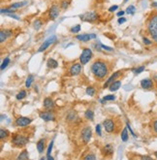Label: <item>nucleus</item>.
<instances>
[{"instance_id": "f257e3e1", "label": "nucleus", "mask_w": 157, "mask_h": 160, "mask_svg": "<svg viewBox=\"0 0 157 160\" xmlns=\"http://www.w3.org/2000/svg\"><path fill=\"white\" fill-rule=\"evenodd\" d=\"M91 72L96 80H103L110 72L109 65L103 59H97L91 65Z\"/></svg>"}, {"instance_id": "f03ea898", "label": "nucleus", "mask_w": 157, "mask_h": 160, "mask_svg": "<svg viewBox=\"0 0 157 160\" xmlns=\"http://www.w3.org/2000/svg\"><path fill=\"white\" fill-rule=\"evenodd\" d=\"M30 137H31V135L26 131L16 132V133H14L12 136V145L15 148H21L27 145V143H28L30 140Z\"/></svg>"}, {"instance_id": "7ed1b4c3", "label": "nucleus", "mask_w": 157, "mask_h": 160, "mask_svg": "<svg viewBox=\"0 0 157 160\" xmlns=\"http://www.w3.org/2000/svg\"><path fill=\"white\" fill-rule=\"evenodd\" d=\"M147 30L152 40L157 43V12H153L147 20Z\"/></svg>"}, {"instance_id": "20e7f679", "label": "nucleus", "mask_w": 157, "mask_h": 160, "mask_svg": "<svg viewBox=\"0 0 157 160\" xmlns=\"http://www.w3.org/2000/svg\"><path fill=\"white\" fill-rule=\"evenodd\" d=\"M92 138V130H91V127L88 125L84 126V128L82 129L81 131V140L82 142L84 143V145L88 144L89 141L91 140Z\"/></svg>"}, {"instance_id": "39448f33", "label": "nucleus", "mask_w": 157, "mask_h": 160, "mask_svg": "<svg viewBox=\"0 0 157 160\" xmlns=\"http://www.w3.org/2000/svg\"><path fill=\"white\" fill-rule=\"evenodd\" d=\"M103 126L107 133H114V132H115V129H117V123H115V120L112 119V118H106L103 121Z\"/></svg>"}, {"instance_id": "423d86ee", "label": "nucleus", "mask_w": 157, "mask_h": 160, "mask_svg": "<svg viewBox=\"0 0 157 160\" xmlns=\"http://www.w3.org/2000/svg\"><path fill=\"white\" fill-rule=\"evenodd\" d=\"M91 58H92V51L88 48H84L82 49L81 56H80V63L82 65H85L86 63H88V61Z\"/></svg>"}, {"instance_id": "0eeeda50", "label": "nucleus", "mask_w": 157, "mask_h": 160, "mask_svg": "<svg viewBox=\"0 0 157 160\" xmlns=\"http://www.w3.org/2000/svg\"><path fill=\"white\" fill-rule=\"evenodd\" d=\"M82 21H88V23H93V21H97L99 19L98 14L95 12V11H89V12H86L82 15L80 16Z\"/></svg>"}, {"instance_id": "6e6552de", "label": "nucleus", "mask_w": 157, "mask_h": 160, "mask_svg": "<svg viewBox=\"0 0 157 160\" xmlns=\"http://www.w3.org/2000/svg\"><path fill=\"white\" fill-rule=\"evenodd\" d=\"M59 13H60V8H59L58 5H56V4L52 5L49 10V20H51V21L56 20V19L58 18V16H59Z\"/></svg>"}, {"instance_id": "1a4fd4ad", "label": "nucleus", "mask_w": 157, "mask_h": 160, "mask_svg": "<svg viewBox=\"0 0 157 160\" xmlns=\"http://www.w3.org/2000/svg\"><path fill=\"white\" fill-rule=\"evenodd\" d=\"M39 115L44 121H47V122L56 119V114H54V112H52L51 110H47L45 112L40 113Z\"/></svg>"}, {"instance_id": "9d476101", "label": "nucleus", "mask_w": 157, "mask_h": 160, "mask_svg": "<svg viewBox=\"0 0 157 160\" xmlns=\"http://www.w3.org/2000/svg\"><path fill=\"white\" fill-rule=\"evenodd\" d=\"M31 122V118L26 117H20L16 119V125L19 126V127H25V126H28Z\"/></svg>"}, {"instance_id": "9b49d317", "label": "nucleus", "mask_w": 157, "mask_h": 160, "mask_svg": "<svg viewBox=\"0 0 157 160\" xmlns=\"http://www.w3.org/2000/svg\"><path fill=\"white\" fill-rule=\"evenodd\" d=\"M82 71V64L81 63H74L69 69V74L71 76H78Z\"/></svg>"}, {"instance_id": "f8f14e48", "label": "nucleus", "mask_w": 157, "mask_h": 160, "mask_svg": "<svg viewBox=\"0 0 157 160\" xmlns=\"http://www.w3.org/2000/svg\"><path fill=\"white\" fill-rule=\"evenodd\" d=\"M56 41V36H51V37H49V39H47L45 42L43 43V45L40 47L39 48V49H38V52H44V51H46L47 49L49 48V45H51V44H52V43H54Z\"/></svg>"}, {"instance_id": "ddd939ff", "label": "nucleus", "mask_w": 157, "mask_h": 160, "mask_svg": "<svg viewBox=\"0 0 157 160\" xmlns=\"http://www.w3.org/2000/svg\"><path fill=\"white\" fill-rule=\"evenodd\" d=\"M121 74H122V71H117V72H115L114 74H112V76L110 77V78L108 79V81H107L106 82H105V84H104V88H106V87H109L110 85H111L112 82L117 81V79L119 77Z\"/></svg>"}, {"instance_id": "4468645a", "label": "nucleus", "mask_w": 157, "mask_h": 160, "mask_svg": "<svg viewBox=\"0 0 157 160\" xmlns=\"http://www.w3.org/2000/svg\"><path fill=\"white\" fill-rule=\"evenodd\" d=\"M141 87L144 89H152L154 87V82L151 79H144L141 81Z\"/></svg>"}, {"instance_id": "2eb2a0df", "label": "nucleus", "mask_w": 157, "mask_h": 160, "mask_svg": "<svg viewBox=\"0 0 157 160\" xmlns=\"http://www.w3.org/2000/svg\"><path fill=\"white\" fill-rule=\"evenodd\" d=\"M12 34L13 32L11 29L1 30V32H0V42H1V44H3L10 36H12Z\"/></svg>"}, {"instance_id": "dca6fc26", "label": "nucleus", "mask_w": 157, "mask_h": 160, "mask_svg": "<svg viewBox=\"0 0 157 160\" xmlns=\"http://www.w3.org/2000/svg\"><path fill=\"white\" fill-rule=\"evenodd\" d=\"M43 105H44V108H45L46 110H52L54 107H56L54 101L52 100L51 97H46L45 99H44Z\"/></svg>"}, {"instance_id": "f3484780", "label": "nucleus", "mask_w": 157, "mask_h": 160, "mask_svg": "<svg viewBox=\"0 0 157 160\" xmlns=\"http://www.w3.org/2000/svg\"><path fill=\"white\" fill-rule=\"evenodd\" d=\"M76 38L81 42H88L89 40L95 39L96 35L95 34H81V35H77Z\"/></svg>"}, {"instance_id": "a211bd4d", "label": "nucleus", "mask_w": 157, "mask_h": 160, "mask_svg": "<svg viewBox=\"0 0 157 160\" xmlns=\"http://www.w3.org/2000/svg\"><path fill=\"white\" fill-rule=\"evenodd\" d=\"M102 153L104 154V156H111L114 153V148H112V146L111 144H107L102 148Z\"/></svg>"}, {"instance_id": "6ab92c4d", "label": "nucleus", "mask_w": 157, "mask_h": 160, "mask_svg": "<svg viewBox=\"0 0 157 160\" xmlns=\"http://www.w3.org/2000/svg\"><path fill=\"white\" fill-rule=\"evenodd\" d=\"M37 150H38V152L40 154L44 152V150H45V148H46V139L45 138H43V139H40L39 141L37 142Z\"/></svg>"}, {"instance_id": "aec40b11", "label": "nucleus", "mask_w": 157, "mask_h": 160, "mask_svg": "<svg viewBox=\"0 0 157 160\" xmlns=\"http://www.w3.org/2000/svg\"><path fill=\"white\" fill-rule=\"evenodd\" d=\"M66 119H67L68 122H71V123H75L77 120L79 119L78 115L75 112H70L69 114L67 115V117H66Z\"/></svg>"}, {"instance_id": "412c9836", "label": "nucleus", "mask_w": 157, "mask_h": 160, "mask_svg": "<svg viewBox=\"0 0 157 160\" xmlns=\"http://www.w3.org/2000/svg\"><path fill=\"white\" fill-rule=\"evenodd\" d=\"M16 160H29L28 151H27L26 150H23L20 154H19Z\"/></svg>"}, {"instance_id": "4be33fe9", "label": "nucleus", "mask_w": 157, "mask_h": 160, "mask_svg": "<svg viewBox=\"0 0 157 160\" xmlns=\"http://www.w3.org/2000/svg\"><path fill=\"white\" fill-rule=\"evenodd\" d=\"M121 87V81H115L109 87V89L111 90V91H117V90L118 89Z\"/></svg>"}, {"instance_id": "5701e85b", "label": "nucleus", "mask_w": 157, "mask_h": 160, "mask_svg": "<svg viewBox=\"0 0 157 160\" xmlns=\"http://www.w3.org/2000/svg\"><path fill=\"white\" fill-rule=\"evenodd\" d=\"M47 65H48L49 68L54 69V68H56L57 66H58V62L53 58H49L48 61H47Z\"/></svg>"}, {"instance_id": "b1692460", "label": "nucleus", "mask_w": 157, "mask_h": 160, "mask_svg": "<svg viewBox=\"0 0 157 160\" xmlns=\"http://www.w3.org/2000/svg\"><path fill=\"white\" fill-rule=\"evenodd\" d=\"M84 117L86 119H88V120H94V112L92 111V110H86L84 113Z\"/></svg>"}, {"instance_id": "393cba45", "label": "nucleus", "mask_w": 157, "mask_h": 160, "mask_svg": "<svg viewBox=\"0 0 157 160\" xmlns=\"http://www.w3.org/2000/svg\"><path fill=\"white\" fill-rule=\"evenodd\" d=\"M9 136H10V132L8 131L7 129L1 128V130H0V138H1V140L2 141H3L4 139L6 140Z\"/></svg>"}, {"instance_id": "a878e982", "label": "nucleus", "mask_w": 157, "mask_h": 160, "mask_svg": "<svg viewBox=\"0 0 157 160\" xmlns=\"http://www.w3.org/2000/svg\"><path fill=\"white\" fill-rule=\"evenodd\" d=\"M121 140L123 141V142H127L128 141V138H129V135H128V132H127V127H125L124 129L121 132Z\"/></svg>"}, {"instance_id": "bb28decb", "label": "nucleus", "mask_w": 157, "mask_h": 160, "mask_svg": "<svg viewBox=\"0 0 157 160\" xmlns=\"http://www.w3.org/2000/svg\"><path fill=\"white\" fill-rule=\"evenodd\" d=\"M27 4V1H23V2H16V3H14L11 5V8H13V9H19V8H21L23 6H25Z\"/></svg>"}, {"instance_id": "cd10ccee", "label": "nucleus", "mask_w": 157, "mask_h": 160, "mask_svg": "<svg viewBox=\"0 0 157 160\" xmlns=\"http://www.w3.org/2000/svg\"><path fill=\"white\" fill-rule=\"evenodd\" d=\"M33 26H34V28L36 30H39L41 27L43 26V21L42 20H40V19H37L36 21L33 23Z\"/></svg>"}, {"instance_id": "c85d7f7f", "label": "nucleus", "mask_w": 157, "mask_h": 160, "mask_svg": "<svg viewBox=\"0 0 157 160\" xmlns=\"http://www.w3.org/2000/svg\"><path fill=\"white\" fill-rule=\"evenodd\" d=\"M82 160H97V158H96V155L93 152H89L85 154Z\"/></svg>"}, {"instance_id": "c756f323", "label": "nucleus", "mask_w": 157, "mask_h": 160, "mask_svg": "<svg viewBox=\"0 0 157 160\" xmlns=\"http://www.w3.org/2000/svg\"><path fill=\"white\" fill-rule=\"evenodd\" d=\"M85 92H86V94L88 96H94L96 93V90L93 87H88L86 88V90H85Z\"/></svg>"}, {"instance_id": "7c9ffc66", "label": "nucleus", "mask_w": 157, "mask_h": 160, "mask_svg": "<svg viewBox=\"0 0 157 160\" xmlns=\"http://www.w3.org/2000/svg\"><path fill=\"white\" fill-rule=\"evenodd\" d=\"M25 96H26V91L25 90H21L20 92L16 94V98L18 99V100H23V98H25Z\"/></svg>"}, {"instance_id": "2f4dec72", "label": "nucleus", "mask_w": 157, "mask_h": 160, "mask_svg": "<svg viewBox=\"0 0 157 160\" xmlns=\"http://www.w3.org/2000/svg\"><path fill=\"white\" fill-rule=\"evenodd\" d=\"M33 81H34V77H33L32 75H29L28 77H27L26 79V82H25V87L27 88L30 87V85H31V84L33 82Z\"/></svg>"}, {"instance_id": "473e14b6", "label": "nucleus", "mask_w": 157, "mask_h": 160, "mask_svg": "<svg viewBox=\"0 0 157 160\" xmlns=\"http://www.w3.org/2000/svg\"><path fill=\"white\" fill-rule=\"evenodd\" d=\"M114 99H115L114 95H106V96H104V98L102 99L101 102L102 103H104L105 101H114Z\"/></svg>"}, {"instance_id": "72a5a7b5", "label": "nucleus", "mask_w": 157, "mask_h": 160, "mask_svg": "<svg viewBox=\"0 0 157 160\" xmlns=\"http://www.w3.org/2000/svg\"><path fill=\"white\" fill-rule=\"evenodd\" d=\"M16 12V9H13V8H6V9H1V13L2 14H8V15H9V14H14Z\"/></svg>"}, {"instance_id": "f704fd0d", "label": "nucleus", "mask_w": 157, "mask_h": 160, "mask_svg": "<svg viewBox=\"0 0 157 160\" xmlns=\"http://www.w3.org/2000/svg\"><path fill=\"white\" fill-rule=\"evenodd\" d=\"M136 12V8L133 5H130V6L127 7V9H126V13L129 14V15H133V14Z\"/></svg>"}, {"instance_id": "c9c22d12", "label": "nucleus", "mask_w": 157, "mask_h": 160, "mask_svg": "<svg viewBox=\"0 0 157 160\" xmlns=\"http://www.w3.org/2000/svg\"><path fill=\"white\" fill-rule=\"evenodd\" d=\"M145 66H140V67H138V68H136V69H133V72H134V74H136V75H138V74H141L143 71H145Z\"/></svg>"}, {"instance_id": "e433bc0d", "label": "nucleus", "mask_w": 157, "mask_h": 160, "mask_svg": "<svg viewBox=\"0 0 157 160\" xmlns=\"http://www.w3.org/2000/svg\"><path fill=\"white\" fill-rule=\"evenodd\" d=\"M70 31L72 32V33H74V34H76V33H79L80 31H81V25H80V24H77V25L73 26L72 28H71Z\"/></svg>"}, {"instance_id": "4c0bfd02", "label": "nucleus", "mask_w": 157, "mask_h": 160, "mask_svg": "<svg viewBox=\"0 0 157 160\" xmlns=\"http://www.w3.org/2000/svg\"><path fill=\"white\" fill-rule=\"evenodd\" d=\"M9 63H10V58H9V57H6V58L3 60V62H2L1 70H4V69L6 68L8 65H9Z\"/></svg>"}, {"instance_id": "58836bf2", "label": "nucleus", "mask_w": 157, "mask_h": 160, "mask_svg": "<svg viewBox=\"0 0 157 160\" xmlns=\"http://www.w3.org/2000/svg\"><path fill=\"white\" fill-rule=\"evenodd\" d=\"M52 147H53V141H51V142L49 143V147H48V150H47V158L51 156V152Z\"/></svg>"}, {"instance_id": "ea45409f", "label": "nucleus", "mask_w": 157, "mask_h": 160, "mask_svg": "<svg viewBox=\"0 0 157 160\" xmlns=\"http://www.w3.org/2000/svg\"><path fill=\"white\" fill-rule=\"evenodd\" d=\"M143 42H144V44L145 45H151V44H152V41H150L149 39H147V37H144L143 38Z\"/></svg>"}, {"instance_id": "a19ab883", "label": "nucleus", "mask_w": 157, "mask_h": 160, "mask_svg": "<svg viewBox=\"0 0 157 160\" xmlns=\"http://www.w3.org/2000/svg\"><path fill=\"white\" fill-rule=\"evenodd\" d=\"M96 133H97L98 136H102V131H101V125L100 124H97V125H96Z\"/></svg>"}, {"instance_id": "79ce46f5", "label": "nucleus", "mask_w": 157, "mask_h": 160, "mask_svg": "<svg viewBox=\"0 0 157 160\" xmlns=\"http://www.w3.org/2000/svg\"><path fill=\"white\" fill-rule=\"evenodd\" d=\"M140 160H154V159L149 155H142L140 156Z\"/></svg>"}, {"instance_id": "37998d69", "label": "nucleus", "mask_w": 157, "mask_h": 160, "mask_svg": "<svg viewBox=\"0 0 157 160\" xmlns=\"http://www.w3.org/2000/svg\"><path fill=\"white\" fill-rule=\"evenodd\" d=\"M68 6H69V3L67 1H66V0H63V1L61 2V8L62 9H67L68 8Z\"/></svg>"}, {"instance_id": "c03bdc74", "label": "nucleus", "mask_w": 157, "mask_h": 160, "mask_svg": "<svg viewBox=\"0 0 157 160\" xmlns=\"http://www.w3.org/2000/svg\"><path fill=\"white\" fill-rule=\"evenodd\" d=\"M152 130L154 131V133L157 134V120H154L152 122Z\"/></svg>"}, {"instance_id": "a18cd8bd", "label": "nucleus", "mask_w": 157, "mask_h": 160, "mask_svg": "<svg viewBox=\"0 0 157 160\" xmlns=\"http://www.w3.org/2000/svg\"><path fill=\"white\" fill-rule=\"evenodd\" d=\"M126 126H127V129H129V131H130V133H131L132 136H133L134 138H136V135H135V133L133 132V130H132V128H131L130 124H129V123L127 122V123H126Z\"/></svg>"}, {"instance_id": "49530a36", "label": "nucleus", "mask_w": 157, "mask_h": 160, "mask_svg": "<svg viewBox=\"0 0 157 160\" xmlns=\"http://www.w3.org/2000/svg\"><path fill=\"white\" fill-rule=\"evenodd\" d=\"M118 9V6L117 5H114V6H112V7H110L109 8V12H114V11H115V10H117Z\"/></svg>"}, {"instance_id": "de8ad7c7", "label": "nucleus", "mask_w": 157, "mask_h": 160, "mask_svg": "<svg viewBox=\"0 0 157 160\" xmlns=\"http://www.w3.org/2000/svg\"><path fill=\"white\" fill-rule=\"evenodd\" d=\"M117 21H118V23H119V24H122V23H124L125 21H126V19L123 18V16H122V18H119V19H118Z\"/></svg>"}, {"instance_id": "09e8293b", "label": "nucleus", "mask_w": 157, "mask_h": 160, "mask_svg": "<svg viewBox=\"0 0 157 160\" xmlns=\"http://www.w3.org/2000/svg\"><path fill=\"white\" fill-rule=\"evenodd\" d=\"M101 48H103L104 49H106V51H109V52H112V51H114V49H112V48H110V47H106V46H104V45H102L101 44Z\"/></svg>"}, {"instance_id": "8fccbe9b", "label": "nucleus", "mask_w": 157, "mask_h": 160, "mask_svg": "<svg viewBox=\"0 0 157 160\" xmlns=\"http://www.w3.org/2000/svg\"><path fill=\"white\" fill-rule=\"evenodd\" d=\"M124 13H125L124 11H121V12H118V13H117V16H122L123 15H124Z\"/></svg>"}, {"instance_id": "3c124183", "label": "nucleus", "mask_w": 157, "mask_h": 160, "mask_svg": "<svg viewBox=\"0 0 157 160\" xmlns=\"http://www.w3.org/2000/svg\"><path fill=\"white\" fill-rule=\"evenodd\" d=\"M48 160H54V159H53V157L52 156H49V157H48Z\"/></svg>"}, {"instance_id": "603ef678", "label": "nucleus", "mask_w": 157, "mask_h": 160, "mask_svg": "<svg viewBox=\"0 0 157 160\" xmlns=\"http://www.w3.org/2000/svg\"><path fill=\"white\" fill-rule=\"evenodd\" d=\"M128 1H129V0H123V3H127Z\"/></svg>"}, {"instance_id": "864d4df0", "label": "nucleus", "mask_w": 157, "mask_h": 160, "mask_svg": "<svg viewBox=\"0 0 157 160\" xmlns=\"http://www.w3.org/2000/svg\"><path fill=\"white\" fill-rule=\"evenodd\" d=\"M154 156H155L156 158H157V151H155V152H154Z\"/></svg>"}, {"instance_id": "5fc2aeb1", "label": "nucleus", "mask_w": 157, "mask_h": 160, "mask_svg": "<svg viewBox=\"0 0 157 160\" xmlns=\"http://www.w3.org/2000/svg\"><path fill=\"white\" fill-rule=\"evenodd\" d=\"M40 160H46V158H45V157H41Z\"/></svg>"}]
</instances>
